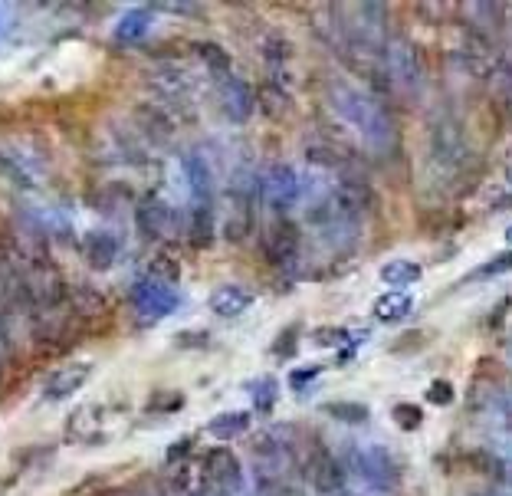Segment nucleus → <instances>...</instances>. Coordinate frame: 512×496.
Returning <instances> with one entry per match:
<instances>
[{"instance_id": "1", "label": "nucleus", "mask_w": 512, "mask_h": 496, "mask_svg": "<svg viewBox=\"0 0 512 496\" xmlns=\"http://www.w3.org/2000/svg\"><path fill=\"white\" fill-rule=\"evenodd\" d=\"M325 96H329L332 112L339 115L345 125H352L371 148H388L394 142L391 115L384 112V106L371 92L358 89L355 83H348V79H332V83L325 86Z\"/></svg>"}, {"instance_id": "2", "label": "nucleus", "mask_w": 512, "mask_h": 496, "mask_svg": "<svg viewBox=\"0 0 512 496\" xmlns=\"http://www.w3.org/2000/svg\"><path fill=\"white\" fill-rule=\"evenodd\" d=\"M342 467L371 490H394L404 477L401 460L381 444H352L342 457Z\"/></svg>"}, {"instance_id": "3", "label": "nucleus", "mask_w": 512, "mask_h": 496, "mask_svg": "<svg viewBox=\"0 0 512 496\" xmlns=\"http://www.w3.org/2000/svg\"><path fill=\"white\" fill-rule=\"evenodd\" d=\"M256 201H260V175L250 165H237L224 191V214H227V237L243 240L253 227Z\"/></svg>"}, {"instance_id": "4", "label": "nucleus", "mask_w": 512, "mask_h": 496, "mask_svg": "<svg viewBox=\"0 0 512 496\" xmlns=\"http://www.w3.org/2000/svg\"><path fill=\"white\" fill-rule=\"evenodd\" d=\"M132 319L138 322L142 329L158 326L161 319H168L171 313H178L181 306V290L171 283H161V280H151V276H142L135 286H132Z\"/></svg>"}, {"instance_id": "5", "label": "nucleus", "mask_w": 512, "mask_h": 496, "mask_svg": "<svg viewBox=\"0 0 512 496\" xmlns=\"http://www.w3.org/2000/svg\"><path fill=\"white\" fill-rule=\"evenodd\" d=\"M148 86H151V92H155V99L165 102V106H194L197 92H201L197 76L178 60H165V63H158L155 69H151Z\"/></svg>"}, {"instance_id": "6", "label": "nucleus", "mask_w": 512, "mask_h": 496, "mask_svg": "<svg viewBox=\"0 0 512 496\" xmlns=\"http://www.w3.org/2000/svg\"><path fill=\"white\" fill-rule=\"evenodd\" d=\"M302 198V178L289 161H273L260 171V201L276 214H286Z\"/></svg>"}, {"instance_id": "7", "label": "nucleus", "mask_w": 512, "mask_h": 496, "mask_svg": "<svg viewBox=\"0 0 512 496\" xmlns=\"http://www.w3.org/2000/svg\"><path fill=\"white\" fill-rule=\"evenodd\" d=\"M0 181L14 184L20 191H33L43 184V161L40 155L27 152L17 142H4L0 138Z\"/></svg>"}, {"instance_id": "8", "label": "nucleus", "mask_w": 512, "mask_h": 496, "mask_svg": "<svg viewBox=\"0 0 512 496\" xmlns=\"http://www.w3.org/2000/svg\"><path fill=\"white\" fill-rule=\"evenodd\" d=\"M181 171H184V184H188L191 207H214L217 211V175L211 158L201 148H188L181 155Z\"/></svg>"}, {"instance_id": "9", "label": "nucleus", "mask_w": 512, "mask_h": 496, "mask_svg": "<svg viewBox=\"0 0 512 496\" xmlns=\"http://www.w3.org/2000/svg\"><path fill=\"white\" fill-rule=\"evenodd\" d=\"M207 487H214L220 496H243L247 493V477H243V464L234 451L227 447H214L204 457V477Z\"/></svg>"}, {"instance_id": "10", "label": "nucleus", "mask_w": 512, "mask_h": 496, "mask_svg": "<svg viewBox=\"0 0 512 496\" xmlns=\"http://www.w3.org/2000/svg\"><path fill=\"white\" fill-rule=\"evenodd\" d=\"M299 250H302V237H299V227L286 217H279L263 234V260L270 263L276 270H293V263L299 260Z\"/></svg>"}, {"instance_id": "11", "label": "nucleus", "mask_w": 512, "mask_h": 496, "mask_svg": "<svg viewBox=\"0 0 512 496\" xmlns=\"http://www.w3.org/2000/svg\"><path fill=\"white\" fill-rule=\"evenodd\" d=\"M302 467H306V477H309L312 490H316V493H322V496H342L348 474H345L342 460L335 457L329 447L316 444L309 451V457L302 460Z\"/></svg>"}, {"instance_id": "12", "label": "nucleus", "mask_w": 512, "mask_h": 496, "mask_svg": "<svg viewBox=\"0 0 512 496\" xmlns=\"http://www.w3.org/2000/svg\"><path fill=\"white\" fill-rule=\"evenodd\" d=\"M135 224L148 240H168L178 230V214L161 194H145L135 204Z\"/></svg>"}, {"instance_id": "13", "label": "nucleus", "mask_w": 512, "mask_h": 496, "mask_svg": "<svg viewBox=\"0 0 512 496\" xmlns=\"http://www.w3.org/2000/svg\"><path fill=\"white\" fill-rule=\"evenodd\" d=\"M214 92H217L220 112H224L230 122L240 125V122L250 119L256 99H253V89H250L247 79L237 76V73H227V76H220L217 83H214Z\"/></svg>"}, {"instance_id": "14", "label": "nucleus", "mask_w": 512, "mask_h": 496, "mask_svg": "<svg viewBox=\"0 0 512 496\" xmlns=\"http://www.w3.org/2000/svg\"><path fill=\"white\" fill-rule=\"evenodd\" d=\"M23 234L30 237H66L69 230H73V217H69L66 211H60V207L53 204H37V207H27V214H23Z\"/></svg>"}, {"instance_id": "15", "label": "nucleus", "mask_w": 512, "mask_h": 496, "mask_svg": "<svg viewBox=\"0 0 512 496\" xmlns=\"http://www.w3.org/2000/svg\"><path fill=\"white\" fill-rule=\"evenodd\" d=\"M256 303V293L247 290V286L240 283H224L217 286V290L211 293V299H207V306H211V313L220 316V319H237L243 316L247 309Z\"/></svg>"}, {"instance_id": "16", "label": "nucleus", "mask_w": 512, "mask_h": 496, "mask_svg": "<svg viewBox=\"0 0 512 496\" xmlns=\"http://www.w3.org/2000/svg\"><path fill=\"white\" fill-rule=\"evenodd\" d=\"M83 253H86V263L92 270H109V267H115V260H119L122 244L112 230L96 227L83 237Z\"/></svg>"}, {"instance_id": "17", "label": "nucleus", "mask_w": 512, "mask_h": 496, "mask_svg": "<svg viewBox=\"0 0 512 496\" xmlns=\"http://www.w3.org/2000/svg\"><path fill=\"white\" fill-rule=\"evenodd\" d=\"M89 375H92V365H63V368H56V372L50 375V382H46V388H43V398L46 401L73 398L76 391L89 382Z\"/></svg>"}, {"instance_id": "18", "label": "nucleus", "mask_w": 512, "mask_h": 496, "mask_svg": "<svg viewBox=\"0 0 512 496\" xmlns=\"http://www.w3.org/2000/svg\"><path fill=\"white\" fill-rule=\"evenodd\" d=\"M151 23H155V10H151V7L128 10V14L115 23V43H122V46L138 43L151 30Z\"/></svg>"}, {"instance_id": "19", "label": "nucleus", "mask_w": 512, "mask_h": 496, "mask_svg": "<svg viewBox=\"0 0 512 496\" xmlns=\"http://www.w3.org/2000/svg\"><path fill=\"white\" fill-rule=\"evenodd\" d=\"M207 434L214 437V441H237L240 434L250 431V411H224V414H214L211 421H207Z\"/></svg>"}, {"instance_id": "20", "label": "nucleus", "mask_w": 512, "mask_h": 496, "mask_svg": "<svg viewBox=\"0 0 512 496\" xmlns=\"http://www.w3.org/2000/svg\"><path fill=\"white\" fill-rule=\"evenodd\" d=\"M214 227H217V211L214 207H188V237L194 247H211L214 244Z\"/></svg>"}, {"instance_id": "21", "label": "nucleus", "mask_w": 512, "mask_h": 496, "mask_svg": "<svg viewBox=\"0 0 512 496\" xmlns=\"http://www.w3.org/2000/svg\"><path fill=\"white\" fill-rule=\"evenodd\" d=\"M194 56L201 60V66L207 69V73H211L214 83L220 76L234 73V60H230V53L220 43H194Z\"/></svg>"}, {"instance_id": "22", "label": "nucleus", "mask_w": 512, "mask_h": 496, "mask_svg": "<svg viewBox=\"0 0 512 496\" xmlns=\"http://www.w3.org/2000/svg\"><path fill=\"white\" fill-rule=\"evenodd\" d=\"M424 276V267L414 260H391L381 267V283H388L391 290H407Z\"/></svg>"}, {"instance_id": "23", "label": "nucleus", "mask_w": 512, "mask_h": 496, "mask_svg": "<svg viewBox=\"0 0 512 496\" xmlns=\"http://www.w3.org/2000/svg\"><path fill=\"white\" fill-rule=\"evenodd\" d=\"M411 309H414L411 296L401 293V290H391V293H384V296L375 299V309H371V313H375L378 322H398L404 316H411Z\"/></svg>"}, {"instance_id": "24", "label": "nucleus", "mask_w": 512, "mask_h": 496, "mask_svg": "<svg viewBox=\"0 0 512 496\" xmlns=\"http://www.w3.org/2000/svg\"><path fill=\"white\" fill-rule=\"evenodd\" d=\"M325 414H332L335 421H345V424H365L371 411L368 405H358V401H329Z\"/></svg>"}, {"instance_id": "25", "label": "nucleus", "mask_w": 512, "mask_h": 496, "mask_svg": "<svg viewBox=\"0 0 512 496\" xmlns=\"http://www.w3.org/2000/svg\"><path fill=\"white\" fill-rule=\"evenodd\" d=\"M250 395H253L256 411L270 414V411L276 408V378H273V375H266V378H260V382H253V385H250Z\"/></svg>"}, {"instance_id": "26", "label": "nucleus", "mask_w": 512, "mask_h": 496, "mask_svg": "<svg viewBox=\"0 0 512 496\" xmlns=\"http://www.w3.org/2000/svg\"><path fill=\"white\" fill-rule=\"evenodd\" d=\"M512 270V250H503V253H496L493 260H486L480 270H473L467 280H496V276H503Z\"/></svg>"}, {"instance_id": "27", "label": "nucleus", "mask_w": 512, "mask_h": 496, "mask_svg": "<svg viewBox=\"0 0 512 496\" xmlns=\"http://www.w3.org/2000/svg\"><path fill=\"white\" fill-rule=\"evenodd\" d=\"M394 424H398L401 431H417L424 424V408L421 405H407V401H401V405H394L391 411Z\"/></svg>"}, {"instance_id": "28", "label": "nucleus", "mask_w": 512, "mask_h": 496, "mask_svg": "<svg viewBox=\"0 0 512 496\" xmlns=\"http://www.w3.org/2000/svg\"><path fill=\"white\" fill-rule=\"evenodd\" d=\"M145 276H151V280H161V283L178 286V280H181V267H178V263H174L171 257H155V260H151V267H148Z\"/></svg>"}, {"instance_id": "29", "label": "nucleus", "mask_w": 512, "mask_h": 496, "mask_svg": "<svg viewBox=\"0 0 512 496\" xmlns=\"http://www.w3.org/2000/svg\"><path fill=\"white\" fill-rule=\"evenodd\" d=\"M427 401H430V405H437V408H447L453 401V385L450 382H434L427 388Z\"/></svg>"}, {"instance_id": "30", "label": "nucleus", "mask_w": 512, "mask_h": 496, "mask_svg": "<svg viewBox=\"0 0 512 496\" xmlns=\"http://www.w3.org/2000/svg\"><path fill=\"white\" fill-rule=\"evenodd\" d=\"M296 352V329H286L283 336H279V342L273 345V355H279V359H286V355Z\"/></svg>"}, {"instance_id": "31", "label": "nucleus", "mask_w": 512, "mask_h": 496, "mask_svg": "<svg viewBox=\"0 0 512 496\" xmlns=\"http://www.w3.org/2000/svg\"><path fill=\"white\" fill-rule=\"evenodd\" d=\"M348 339V332L345 329H322V332H316V342L319 345H339V342H345Z\"/></svg>"}, {"instance_id": "32", "label": "nucleus", "mask_w": 512, "mask_h": 496, "mask_svg": "<svg viewBox=\"0 0 512 496\" xmlns=\"http://www.w3.org/2000/svg\"><path fill=\"white\" fill-rule=\"evenodd\" d=\"M319 375V368H299V372H293V375H289V385H293V388H306L309 382H312V378H316Z\"/></svg>"}, {"instance_id": "33", "label": "nucleus", "mask_w": 512, "mask_h": 496, "mask_svg": "<svg viewBox=\"0 0 512 496\" xmlns=\"http://www.w3.org/2000/svg\"><path fill=\"white\" fill-rule=\"evenodd\" d=\"M506 240H509V244H512V227L506 230Z\"/></svg>"}, {"instance_id": "34", "label": "nucleus", "mask_w": 512, "mask_h": 496, "mask_svg": "<svg viewBox=\"0 0 512 496\" xmlns=\"http://www.w3.org/2000/svg\"><path fill=\"white\" fill-rule=\"evenodd\" d=\"M132 496H148V493H132Z\"/></svg>"}, {"instance_id": "35", "label": "nucleus", "mask_w": 512, "mask_h": 496, "mask_svg": "<svg viewBox=\"0 0 512 496\" xmlns=\"http://www.w3.org/2000/svg\"><path fill=\"white\" fill-rule=\"evenodd\" d=\"M342 496H355V493H342Z\"/></svg>"}, {"instance_id": "36", "label": "nucleus", "mask_w": 512, "mask_h": 496, "mask_svg": "<svg viewBox=\"0 0 512 496\" xmlns=\"http://www.w3.org/2000/svg\"><path fill=\"white\" fill-rule=\"evenodd\" d=\"M509 428H512V424H509Z\"/></svg>"}]
</instances>
